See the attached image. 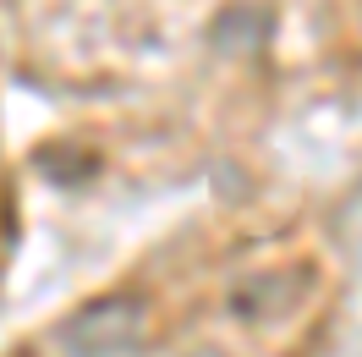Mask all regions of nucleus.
Listing matches in <instances>:
<instances>
[{"mask_svg":"<svg viewBox=\"0 0 362 357\" xmlns=\"http://www.w3.org/2000/svg\"><path fill=\"white\" fill-rule=\"evenodd\" d=\"M143 330H148L143 302L99 297L61 324V346H66V357H132L143 346Z\"/></svg>","mask_w":362,"mask_h":357,"instance_id":"1","label":"nucleus"},{"mask_svg":"<svg viewBox=\"0 0 362 357\" xmlns=\"http://www.w3.org/2000/svg\"><path fill=\"white\" fill-rule=\"evenodd\" d=\"M269 33V17L258 6H230L226 17L214 23V50H230V55H252Z\"/></svg>","mask_w":362,"mask_h":357,"instance_id":"2","label":"nucleus"},{"mask_svg":"<svg viewBox=\"0 0 362 357\" xmlns=\"http://www.w3.org/2000/svg\"><path fill=\"white\" fill-rule=\"evenodd\" d=\"M187 357H226L220 346H198V352H187Z\"/></svg>","mask_w":362,"mask_h":357,"instance_id":"3","label":"nucleus"},{"mask_svg":"<svg viewBox=\"0 0 362 357\" xmlns=\"http://www.w3.org/2000/svg\"><path fill=\"white\" fill-rule=\"evenodd\" d=\"M357 17H362V0H357Z\"/></svg>","mask_w":362,"mask_h":357,"instance_id":"4","label":"nucleus"}]
</instances>
